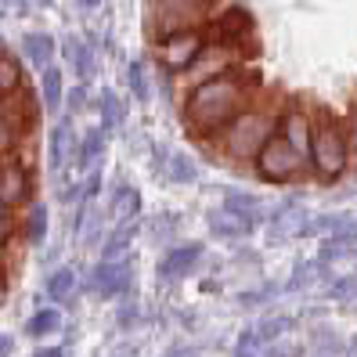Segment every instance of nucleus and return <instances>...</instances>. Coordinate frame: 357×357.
Listing matches in <instances>:
<instances>
[{"instance_id": "1a4fd4ad", "label": "nucleus", "mask_w": 357, "mask_h": 357, "mask_svg": "<svg viewBox=\"0 0 357 357\" xmlns=\"http://www.w3.org/2000/svg\"><path fill=\"white\" fill-rule=\"evenodd\" d=\"M249 36H253V15H249V8H242V4H227L206 22V40L209 44H227V47H242L245 51Z\"/></svg>"}, {"instance_id": "e433bc0d", "label": "nucleus", "mask_w": 357, "mask_h": 357, "mask_svg": "<svg viewBox=\"0 0 357 357\" xmlns=\"http://www.w3.org/2000/svg\"><path fill=\"white\" fill-rule=\"evenodd\" d=\"M76 4H79V8H83V11H94V8H98V4H105V0H76Z\"/></svg>"}, {"instance_id": "412c9836", "label": "nucleus", "mask_w": 357, "mask_h": 357, "mask_svg": "<svg viewBox=\"0 0 357 357\" xmlns=\"http://www.w3.org/2000/svg\"><path fill=\"white\" fill-rule=\"evenodd\" d=\"M47 220H51L47 206H44V202H33L29 213H26V220H22V235H26L29 245H40V242L47 238Z\"/></svg>"}, {"instance_id": "20e7f679", "label": "nucleus", "mask_w": 357, "mask_h": 357, "mask_svg": "<svg viewBox=\"0 0 357 357\" xmlns=\"http://www.w3.org/2000/svg\"><path fill=\"white\" fill-rule=\"evenodd\" d=\"M220 11V0H149V29L155 40L177 29L206 26Z\"/></svg>"}, {"instance_id": "9b49d317", "label": "nucleus", "mask_w": 357, "mask_h": 357, "mask_svg": "<svg viewBox=\"0 0 357 357\" xmlns=\"http://www.w3.org/2000/svg\"><path fill=\"white\" fill-rule=\"evenodd\" d=\"M33 199V170L18 155L0 159V206L18 209Z\"/></svg>"}, {"instance_id": "dca6fc26", "label": "nucleus", "mask_w": 357, "mask_h": 357, "mask_svg": "<svg viewBox=\"0 0 357 357\" xmlns=\"http://www.w3.org/2000/svg\"><path fill=\"white\" fill-rule=\"evenodd\" d=\"M54 51H58V44H54V36H51V33L33 29V33L22 36V54H26L29 66H36V69L54 66Z\"/></svg>"}, {"instance_id": "f3484780", "label": "nucleus", "mask_w": 357, "mask_h": 357, "mask_svg": "<svg viewBox=\"0 0 357 357\" xmlns=\"http://www.w3.org/2000/svg\"><path fill=\"white\" fill-rule=\"evenodd\" d=\"M61 101H66V76L58 66L40 69V109L44 112H58Z\"/></svg>"}, {"instance_id": "c85d7f7f", "label": "nucleus", "mask_w": 357, "mask_h": 357, "mask_svg": "<svg viewBox=\"0 0 357 357\" xmlns=\"http://www.w3.org/2000/svg\"><path fill=\"white\" fill-rule=\"evenodd\" d=\"M127 245H130V231H127V227H119L116 235H112L109 242H105V257H101V260H112V264H116V260H123Z\"/></svg>"}, {"instance_id": "a878e982", "label": "nucleus", "mask_w": 357, "mask_h": 357, "mask_svg": "<svg viewBox=\"0 0 357 357\" xmlns=\"http://www.w3.org/2000/svg\"><path fill=\"white\" fill-rule=\"evenodd\" d=\"M127 83H130V91L141 105L149 101V73H144V61H130L127 66Z\"/></svg>"}, {"instance_id": "aec40b11", "label": "nucleus", "mask_w": 357, "mask_h": 357, "mask_svg": "<svg viewBox=\"0 0 357 357\" xmlns=\"http://www.w3.org/2000/svg\"><path fill=\"white\" fill-rule=\"evenodd\" d=\"M137 209H141V195H137V188L119 184V188H116V195H112V220L130 224V220L137 217Z\"/></svg>"}, {"instance_id": "cd10ccee", "label": "nucleus", "mask_w": 357, "mask_h": 357, "mask_svg": "<svg viewBox=\"0 0 357 357\" xmlns=\"http://www.w3.org/2000/svg\"><path fill=\"white\" fill-rule=\"evenodd\" d=\"M350 245H354V231H335V235L325 242V260H332V257H347L350 253Z\"/></svg>"}, {"instance_id": "6e6552de", "label": "nucleus", "mask_w": 357, "mask_h": 357, "mask_svg": "<svg viewBox=\"0 0 357 357\" xmlns=\"http://www.w3.org/2000/svg\"><path fill=\"white\" fill-rule=\"evenodd\" d=\"M303 155H296L289 149V141L285 137H271L264 149H260V155L253 159V166H257V174L267 181V184H285V181H292V177H300V170H303Z\"/></svg>"}, {"instance_id": "f03ea898", "label": "nucleus", "mask_w": 357, "mask_h": 357, "mask_svg": "<svg viewBox=\"0 0 357 357\" xmlns=\"http://www.w3.org/2000/svg\"><path fill=\"white\" fill-rule=\"evenodd\" d=\"M278 134V109L271 105H249L220 130V152L231 162H253L260 149Z\"/></svg>"}, {"instance_id": "4468645a", "label": "nucleus", "mask_w": 357, "mask_h": 357, "mask_svg": "<svg viewBox=\"0 0 357 357\" xmlns=\"http://www.w3.org/2000/svg\"><path fill=\"white\" fill-rule=\"evenodd\" d=\"M127 282H130V271H127V264L123 260H101L98 267H94V275H91V289L98 292V296H119L123 289H127Z\"/></svg>"}, {"instance_id": "473e14b6", "label": "nucleus", "mask_w": 357, "mask_h": 357, "mask_svg": "<svg viewBox=\"0 0 357 357\" xmlns=\"http://www.w3.org/2000/svg\"><path fill=\"white\" fill-rule=\"evenodd\" d=\"M26 0H0V15H26Z\"/></svg>"}, {"instance_id": "423d86ee", "label": "nucleus", "mask_w": 357, "mask_h": 357, "mask_svg": "<svg viewBox=\"0 0 357 357\" xmlns=\"http://www.w3.org/2000/svg\"><path fill=\"white\" fill-rule=\"evenodd\" d=\"M206 44H209V40H206V26L166 33V36L159 40V66L170 73V76H181V73L202 54Z\"/></svg>"}, {"instance_id": "f704fd0d", "label": "nucleus", "mask_w": 357, "mask_h": 357, "mask_svg": "<svg viewBox=\"0 0 357 357\" xmlns=\"http://www.w3.org/2000/svg\"><path fill=\"white\" fill-rule=\"evenodd\" d=\"M11 350H15V340L11 335H0V357H11Z\"/></svg>"}, {"instance_id": "ddd939ff", "label": "nucleus", "mask_w": 357, "mask_h": 357, "mask_svg": "<svg viewBox=\"0 0 357 357\" xmlns=\"http://www.w3.org/2000/svg\"><path fill=\"white\" fill-rule=\"evenodd\" d=\"M76 134H73V123L69 119H61L58 127L51 130V137H47V159H51V170L54 174H61L69 162H76Z\"/></svg>"}, {"instance_id": "39448f33", "label": "nucleus", "mask_w": 357, "mask_h": 357, "mask_svg": "<svg viewBox=\"0 0 357 357\" xmlns=\"http://www.w3.org/2000/svg\"><path fill=\"white\" fill-rule=\"evenodd\" d=\"M40 119V109L33 105L29 91L22 87V98H4L0 101V159L15 155V149L22 144V137L33 130V123Z\"/></svg>"}, {"instance_id": "7ed1b4c3", "label": "nucleus", "mask_w": 357, "mask_h": 357, "mask_svg": "<svg viewBox=\"0 0 357 357\" xmlns=\"http://www.w3.org/2000/svg\"><path fill=\"white\" fill-rule=\"evenodd\" d=\"M350 162V144H347V130L335 123L328 112L314 116V144H310V166L325 184H335L347 174Z\"/></svg>"}, {"instance_id": "72a5a7b5", "label": "nucleus", "mask_w": 357, "mask_h": 357, "mask_svg": "<svg viewBox=\"0 0 357 357\" xmlns=\"http://www.w3.org/2000/svg\"><path fill=\"white\" fill-rule=\"evenodd\" d=\"M347 144H350V149H357V109L347 119Z\"/></svg>"}, {"instance_id": "a211bd4d", "label": "nucleus", "mask_w": 357, "mask_h": 357, "mask_svg": "<svg viewBox=\"0 0 357 357\" xmlns=\"http://www.w3.org/2000/svg\"><path fill=\"white\" fill-rule=\"evenodd\" d=\"M26 87V73H22V61H18L11 51L0 47V98H15L18 91Z\"/></svg>"}, {"instance_id": "b1692460", "label": "nucleus", "mask_w": 357, "mask_h": 357, "mask_svg": "<svg viewBox=\"0 0 357 357\" xmlns=\"http://www.w3.org/2000/svg\"><path fill=\"white\" fill-rule=\"evenodd\" d=\"M58 328H61L58 307H40L33 318H29V325H26V335H33V340H44V335H51V332H58Z\"/></svg>"}, {"instance_id": "bb28decb", "label": "nucleus", "mask_w": 357, "mask_h": 357, "mask_svg": "<svg viewBox=\"0 0 357 357\" xmlns=\"http://www.w3.org/2000/svg\"><path fill=\"white\" fill-rule=\"evenodd\" d=\"M170 177H174V181H181V184H192V181L199 177L195 159H192V155H184V152H177V155L170 159Z\"/></svg>"}, {"instance_id": "0eeeda50", "label": "nucleus", "mask_w": 357, "mask_h": 357, "mask_svg": "<svg viewBox=\"0 0 357 357\" xmlns=\"http://www.w3.org/2000/svg\"><path fill=\"white\" fill-rule=\"evenodd\" d=\"M242 58L245 51L242 47H227V44H206L202 54L181 73L184 87H195V83H206V79H217L224 73H235L242 69Z\"/></svg>"}, {"instance_id": "4c0bfd02", "label": "nucleus", "mask_w": 357, "mask_h": 357, "mask_svg": "<svg viewBox=\"0 0 357 357\" xmlns=\"http://www.w3.org/2000/svg\"><path fill=\"white\" fill-rule=\"evenodd\" d=\"M0 101H4V98H0Z\"/></svg>"}, {"instance_id": "f257e3e1", "label": "nucleus", "mask_w": 357, "mask_h": 357, "mask_svg": "<svg viewBox=\"0 0 357 357\" xmlns=\"http://www.w3.org/2000/svg\"><path fill=\"white\" fill-rule=\"evenodd\" d=\"M253 91H257V76H245L242 69L195 83V87H188L184 98V123L199 137H220L227 123L253 105Z\"/></svg>"}, {"instance_id": "2f4dec72", "label": "nucleus", "mask_w": 357, "mask_h": 357, "mask_svg": "<svg viewBox=\"0 0 357 357\" xmlns=\"http://www.w3.org/2000/svg\"><path fill=\"white\" fill-rule=\"evenodd\" d=\"M260 343V332H242V343H238V357H253Z\"/></svg>"}, {"instance_id": "2eb2a0df", "label": "nucleus", "mask_w": 357, "mask_h": 357, "mask_svg": "<svg viewBox=\"0 0 357 357\" xmlns=\"http://www.w3.org/2000/svg\"><path fill=\"white\" fill-rule=\"evenodd\" d=\"M61 51H66V61H69V69L76 73L79 83H87L94 76V47L83 36H76V33L66 36V47H61Z\"/></svg>"}, {"instance_id": "6ab92c4d", "label": "nucleus", "mask_w": 357, "mask_h": 357, "mask_svg": "<svg viewBox=\"0 0 357 357\" xmlns=\"http://www.w3.org/2000/svg\"><path fill=\"white\" fill-rule=\"evenodd\" d=\"M224 209L231 217H238L242 227H249L253 220H260V199L257 195H242V192H227L224 195Z\"/></svg>"}, {"instance_id": "9d476101", "label": "nucleus", "mask_w": 357, "mask_h": 357, "mask_svg": "<svg viewBox=\"0 0 357 357\" xmlns=\"http://www.w3.org/2000/svg\"><path fill=\"white\" fill-rule=\"evenodd\" d=\"M278 137L289 141V149L310 162V144H314V116L303 109L300 101H289L278 109Z\"/></svg>"}, {"instance_id": "4be33fe9", "label": "nucleus", "mask_w": 357, "mask_h": 357, "mask_svg": "<svg viewBox=\"0 0 357 357\" xmlns=\"http://www.w3.org/2000/svg\"><path fill=\"white\" fill-rule=\"evenodd\" d=\"M101 155H105V130L94 127V130L83 134V141H79V149H76V166L91 170V166H94Z\"/></svg>"}, {"instance_id": "c9c22d12", "label": "nucleus", "mask_w": 357, "mask_h": 357, "mask_svg": "<svg viewBox=\"0 0 357 357\" xmlns=\"http://www.w3.org/2000/svg\"><path fill=\"white\" fill-rule=\"evenodd\" d=\"M33 357H66V350H61V347H47V350H36Z\"/></svg>"}, {"instance_id": "393cba45", "label": "nucleus", "mask_w": 357, "mask_h": 357, "mask_svg": "<svg viewBox=\"0 0 357 357\" xmlns=\"http://www.w3.org/2000/svg\"><path fill=\"white\" fill-rule=\"evenodd\" d=\"M98 109H101V130L109 134V130L116 127V123L123 119V105H119L116 91L105 87V91H101V98H98Z\"/></svg>"}, {"instance_id": "c756f323", "label": "nucleus", "mask_w": 357, "mask_h": 357, "mask_svg": "<svg viewBox=\"0 0 357 357\" xmlns=\"http://www.w3.org/2000/svg\"><path fill=\"white\" fill-rule=\"evenodd\" d=\"M15 209H8V206H0V245H4L11 235H15Z\"/></svg>"}, {"instance_id": "5701e85b", "label": "nucleus", "mask_w": 357, "mask_h": 357, "mask_svg": "<svg viewBox=\"0 0 357 357\" xmlns=\"http://www.w3.org/2000/svg\"><path fill=\"white\" fill-rule=\"evenodd\" d=\"M73 289H76V271H73V267H58V271H51L47 282H44L47 300H54V303L69 300V296H73Z\"/></svg>"}, {"instance_id": "f8f14e48", "label": "nucleus", "mask_w": 357, "mask_h": 357, "mask_svg": "<svg viewBox=\"0 0 357 357\" xmlns=\"http://www.w3.org/2000/svg\"><path fill=\"white\" fill-rule=\"evenodd\" d=\"M199 260H202V245H199V242L174 245L170 253H166V257L159 260V278H162V282H177V278H184V275H188V271H192Z\"/></svg>"}, {"instance_id": "7c9ffc66", "label": "nucleus", "mask_w": 357, "mask_h": 357, "mask_svg": "<svg viewBox=\"0 0 357 357\" xmlns=\"http://www.w3.org/2000/svg\"><path fill=\"white\" fill-rule=\"evenodd\" d=\"M83 105H87V83H76V87L69 91V109L83 112Z\"/></svg>"}]
</instances>
